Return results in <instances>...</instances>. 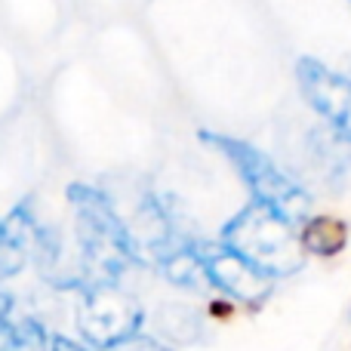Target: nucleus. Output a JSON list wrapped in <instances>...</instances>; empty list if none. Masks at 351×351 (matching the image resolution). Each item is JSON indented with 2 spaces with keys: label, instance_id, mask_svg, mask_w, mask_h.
Segmentation results:
<instances>
[{
  "label": "nucleus",
  "instance_id": "nucleus-1",
  "mask_svg": "<svg viewBox=\"0 0 351 351\" xmlns=\"http://www.w3.org/2000/svg\"><path fill=\"white\" fill-rule=\"evenodd\" d=\"M197 139L231 167L253 204L268 206L293 225H302L315 213V188L305 182L296 167L280 160L265 145L234 133H222V130H197Z\"/></svg>",
  "mask_w": 351,
  "mask_h": 351
},
{
  "label": "nucleus",
  "instance_id": "nucleus-2",
  "mask_svg": "<svg viewBox=\"0 0 351 351\" xmlns=\"http://www.w3.org/2000/svg\"><path fill=\"white\" fill-rule=\"evenodd\" d=\"M68 204L74 210V237L80 250V280L117 284L133 265H139L130 231L111 194L93 185H68Z\"/></svg>",
  "mask_w": 351,
  "mask_h": 351
},
{
  "label": "nucleus",
  "instance_id": "nucleus-3",
  "mask_svg": "<svg viewBox=\"0 0 351 351\" xmlns=\"http://www.w3.org/2000/svg\"><path fill=\"white\" fill-rule=\"evenodd\" d=\"M219 241L274 284L299 274L308 262L299 243V225L287 222L284 216L253 200H247L234 216L225 219V225L219 228Z\"/></svg>",
  "mask_w": 351,
  "mask_h": 351
},
{
  "label": "nucleus",
  "instance_id": "nucleus-4",
  "mask_svg": "<svg viewBox=\"0 0 351 351\" xmlns=\"http://www.w3.org/2000/svg\"><path fill=\"white\" fill-rule=\"evenodd\" d=\"M293 86L311 121L351 152V74L346 65H333L315 53H299L293 59Z\"/></svg>",
  "mask_w": 351,
  "mask_h": 351
},
{
  "label": "nucleus",
  "instance_id": "nucleus-5",
  "mask_svg": "<svg viewBox=\"0 0 351 351\" xmlns=\"http://www.w3.org/2000/svg\"><path fill=\"white\" fill-rule=\"evenodd\" d=\"M142 324H145V308L117 284L80 287L77 330L93 351H114L130 336L142 333Z\"/></svg>",
  "mask_w": 351,
  "mask_h": 351
},
{
  "label": "nucleus",
  "instance_id": "nucleus-6",
  "mask_svg": "<svg viewBox=\"0 0 351 351\" xmlns=\"http://www.w3.org/2000/svg\"><path fill=\"white\" fill-rule=\"evenodd\" d=\"M200 262H204L206 284L219 290L225 299L247 308H259L268 296L274 293V280L256 271L247 259L228 250L222 241H197Z\"/></svg>",
  "mask_w": 351,
  "mask_h": 351
},
{
  "label": "nucleus",
  "instance_id": "nucleus-7",
  "mask_svg": "<svg viewBox=\"0 0 351 351\" xmlns=\"http://www.w3.org/2000/svg\"><path fill=\"white\" fill-rule=\"evenodd\" d=\"M351 228L339 213L315 210L299 225V243L308 259H336L348 250Z\"/></svg>",
  "mask_w": 351,
  "mask_h": 351
},
{
  "label": "nucleus",
  "instance_id": "nucleus-8",
  "mask_svg": "<svg viewBox=\"0 0 351 351\" xmlns=\"http://www.w3.org/2000/svg\"><path fill=\"white\" fill-rule=\"evenodd\" d=\"M49 339L53 336L34 317L10 321L0 327V351H49Z\"/></svg>",
  "mask_w": 351,
  "mask_h": 351
},
{
  "label": "nucleus",
  "instance_id": "nucleus-9",
  "mask_svg": "<svg viewBox=\"0 0 351 351\" xmlns=\"http://www.w3.org/2000/svg\"><path fill=\"white\" fill-rule=\"evenodd\" d=\"M28 250L19 243V237L6 228V222L0 219V280H10L16 274H22V268L28 265Z\"/></svg>",
  "mask_w": 351,
  "mask_h": 351
},
{
  "label": "nucleus",
  "instance_id": "nucleus-10",
  "mask_svg": "<svg viewBox=\"0 0 351 351\" xmlns=\"http://www.w3.org/2000/svg\"><path fill=\"white\" fill-rule=\"evenodd\" d=\"M114 351H173L170 346H164L160 339H154V336H145V333H136L130 336L127 342H121Z\"/></svg>",
  "mask_w": 351,
  "mask_h": 351
},
{
  "label": "nucleus",
  "instance_id": "nucleus-11",
  "mask_svg": "<svg viewBox=\"0 0 351 351\" xmlns=\"http://www.w3.org/2000/svg\"><path fill=\"white\" fill-rule=\"evenodd\" d=\"M49 351H93V348L80 346V342L68 339V336H53V339H49Z\"/></svg>",
  "mask_w": 351,
  "mask_h": 351
},
{
  "label": "nucleus",
  "instance_id": "nucleus-12",
  "mask_svg": "<svg viewBox=\"0 0 351 351\" xmlns=\"http://www.w3.org/2000/svg\"><path fill=\"white\" fill-rule=\"evenodd\" d=\"M12 308H16V299H12L6 290H0V327L12 321Z\"/></svg>",
  "mask_w": 351,
  "mask_h": 351
},
{
  "label": "nucleus",
  "instance_id": "nucleus-13",
  "mask_svg": "<svg viewBox=\"0 0 351 351\" xmlns=\"http://www.w3.org/2000/svg\"><path fill=\"white\" fill-rule=\"evenodd\" d=\"M346 71H348V74H351V59H348V65H346Z\"/></svg>",
  "mask_w": 351,
  "mask_h": 351
},
{
  "label": "nucleus",
  "instance_id": "nucleus-14",
  "mask_svg": "<svg viewBox=\"0 0 351 351\" xmlns=\"http://www.w3.org/2000/svg\"><path fill=\"white\" fill-rule=\"evenodd\" d=\"M346 3H348V10H351V0H346Z\"/></svg>",
  "mask_w": 351,
  "mask_h": 351
}]
</instances>
